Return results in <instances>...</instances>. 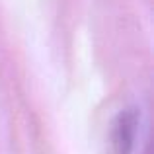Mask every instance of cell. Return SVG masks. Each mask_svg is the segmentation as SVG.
<instances>
[{"label":"cell","instance_id":"1","mask_svg":"<svg viewBox=\"0 0 154 154\" xmlns=\"http://www.w3.org/2000/svg\"><path fill=\"white\" fill-rule=\"evenodd\" d=\"M143 117L140 109L125 107L115 115L109 129V144L113 154H135L140 139Z\"/></svg>","mask_w":154,"mask_h":154}]
</instances>
